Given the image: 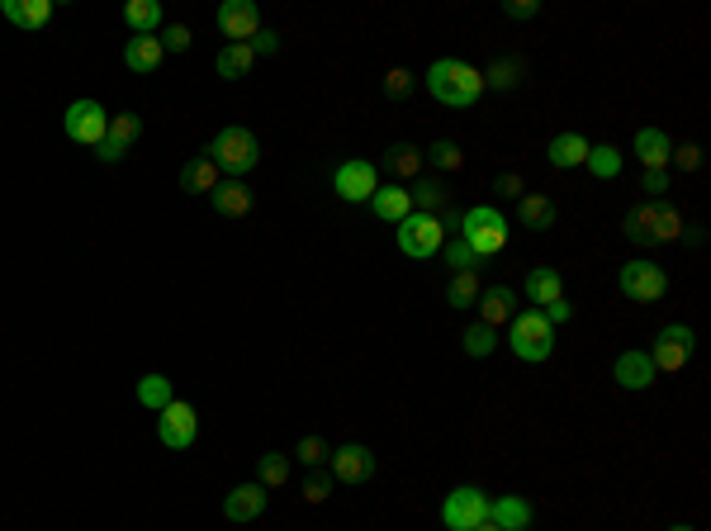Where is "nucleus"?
<instances>
[{
	"label": "nucleus",
	"instance_id": "obj_45",
	"mask_svg": "<svg viewBox=\"0 0 711 531\" xmlns=\"http://www.w3.org/2000/svg\"><path fill=\"white\" fill-rule=\"evenodd\" d=\"M446 266H456V271H474V252H470V242L456 238L451 247H446Z\"/></svg>",
	"mask_w": 711,
	"mask_h": 531
},
{
	"label": "nucleus",
	"instance_id": "obj_48",
	"mask_svg": "<svg viewBox=\"0 0 711 531\" xmlns=\"http://www.w3.org/2000/svg\"><path fill=\"white\" fill-rule=\"evenodd\" d=\"M95 157H100V162H124L128 147H124V143H114L110 133H105V138H100V147H95Z\"/></svg>",
	"mask_w": 711,
	"mask_h": 531
},
{
	"label": "nucleus",
	"instance_id": "obj_22",
	"mask_svg": "<svg viewBox=\"0 0 711 531\" xmlns=\"http://www.w3.org/2000/svg\"><path fill=\"white\" fill-rule=\"evenodd\" d=\"M370 209H375V219L403 223L408 214H413V195H408L403 185H380V190L370 195Z\"/></svg>",
	"mask_w": 711,
	"mask_h": 531
},
{
	"label": "nucleus",
	"instance_id": "obj_21",
	"mask_svg": "<svg viewBox=\"0 0 711 531\" xmlns=\"http://www.w3.org/2000/svg\"><path fill=\"white\" fill-rule=\"evenodd\" d=\"M527 299H531V309H546V304H555V299H565V280H560V271H555V266H536V271H527Z\"/></svg>",
	"mask_w": 711,
	"mask_h": 531
},
{
	"label": "nucleus",
	"instance_id": "obj_41",
	"mask_svg": "<svg viewBox=\"0 0 711 531\" xmlns=\"http://www.w3.org/2000/svg\"><path fill=\"white\" fill-rule=\"evenodd\" d=\"M332 451H328V441L323 437H304L299 446H294V460H304V465H323Z\"/></svg>",
	"mask_w": 711,
	"mask_h": 531
},
{
	"label": "nucleus",
	"instance_id": "obj_20",
	"mask_svg": "<svg viewBox=\"0 0 711 531\" xmlns=\"http://www.w3.org/2000/svg\"><path fill=\"white\" fill-rule=\"evenodd\" d=\"M209 204L219 209L223 219H242V214H252V190H247L242 181H228V176H223V181L214 185Z\"/></svg>",
	"mask_w": 711,
	"mask_h": 531
},
{
	"label": "nucleus",
	"instance_id": "obj_26",
	"mask_svg": "<svg viewBox=\"0 0 711 531\" xmlns=\"http://www.w3.org/2000/svg\"><path fill=\"white\" fill-rule=\"evenodd\" d=\"M422 147H413V143H394L389 152H384V171L394 176V181H418V171H422Z\"/></svg>",
	"mask_w": 711,
	"mask_h": 531
},
{
	"label": "nucleus",
	"instance_id": "obj_15",
	"mask_svg": "<svg viewBox=\"0 0 711 531\" xmlns=\"http://www.w3.org/2000/svg\"><path fill=\"white\" fill-rule=\"evenodd\" d=\"M655 361H650V351H621L617 366H612V380L621 389H650L655 385Z\"/></svg>",
	"mask_w": 711,
	"mask_h": 531
},
{
	"label": "nucleus",
	"instance_id": "obj_50",
	"mask_svg": "<svg viewBox=\"0 0 711 531\" xmlns=\"http://www.w3.org/2000/svg\"><path fill=\"white\" fill-rule=\"evenodd\" d=\"M247 48H252V53H275V48H280V34H275V29H256Z\"/></svg>",
	"mask_w": 711,
	"mask_h": 531
},
{
	"label": "nucleus",
	"instance_id": "obj_34",
	"mask_svg": "<svg viewBox=\"0 0 711 531\" xmlns=\"http://www.w3.org/2000/svg\"><path fill=\"white\" fill-rule=\"evenodd\" d=\"M171 399H176V389H171V380H166V375H157V370H152V375H143V380H138V403H143V408L162 413Z\"/></svg>",
	"mask_w": 711,
	"mask_h": 531
},
{
	"label": "nucleus",
	"instance_id": "obj_52",
	"mask_svg": "<svg viewBox=\"0 0 711 531\" xmlns=\"http://www.w3.org/2000/svg\"><path fill=\"white\" fill-rule=\"evenodd\" d=\"M508 15L512 19H531V15H541V5H536V0H508Z\"/></svg>",
	"mask_w": 711,
	"mask_h": 531
},
{
	"label": "nucleus",
	"instance_id": "obj_5",
	"mask_svg": "<svg viewBox=\"0 0 711 531\" xmlns=\"http://www.w3.org/2000/svg\"><path fill=\"white\" fill-rule=\"evenodd\" d=\"M441 242H446V223H441V214H408V219L399 223V252L403 257H437L441 252Z\"/></svg>",
	"mask_w": 711,
	"mask_h": 531
},
{
	"label": "nucleus",
	"instance_id": "obj_3",
	"mask_svg": "<svg viewBox=\"0 0 711 531\" xmlns=\"http://www.w3.org/2000/svg\"><path fill=\"white\" fill-rule=\"evenodd\" d=\"M460 238L470 242L474 261H489L508 247V219H503L498 209H489V204H479V209H470V214L460 219Z\"/></svg>",
	"mask_w": 711,
	"mask_h": 531
},
{
	"label": "nucleus",
	"instance_id": "obj_44",
	"mask_svg": "<svg viewBox=\"0 0 711 531\" xmlns=\"http://www.w3.org/2000/svg\"><path fill=\"white\" fill-rule=\"evenodd\" d=\"M157 38H162L166 53H185V48H190V29H185V24H166Z\"/></svg>",
	"mask_w": 711,
	"mask_h": 531
},
{
	"label": "nucleus",
	"instance_id": "obj_24",
	"mask_svg": "<svg viewBox=\"0 0 711 531\" xmlns=\"http://www.w3.org/2000/svg\"><path fill=\"white\" fill-rule=\"evenodd\" d=\"M489 522L503 531H527L531 527V503L527 498H493L489 503Z\"/></svg>",
	"mask_w": 711,
	"mask_h": 531
},
{
	"label": "nucleus",
	"instance_id": "obj_2",
	"mask_svg": "<svg viewBox=\"0 0 711 531\" xmlns=\"http://www.w3.org/2000/svg\"><path fill=\"white\" fill-rule=\"evenodd\" d=\"M204 152L214 157V166H219L228 181L247 176V171L261 162V143H256L252 129H223V133H214V143L204 147Z\"/></svg>",
	"mask_w": 711,
	"mask_h": 531
},
{
	"label": "nucleus",
	"instance_id": "obj_37",
	"mask_svg": "<svg viewBox=\"0 0 711 531\" xmlns=\"http://www.w3.org/2000/svg\"><path fill=\"white\" fill-rule=\"evenodd\" d=\"M650 223H655V204H631V214H626V238L636 242V247H650Z\"/></svg>",
	"mask_w": 711,
	"mask_h": 531
},
{
	"label": "nucleus",
	"instance_id": "obj_32",
	"mask_svg": "<svg viewBox=\"0 0 711 531\" xmlns=\"http://www.w3.org/2000/svg\"><path fill=\"white\" fill-rule=\"evenodd\" d=\"M256 484L261 489H285L290 484V456L285 451H266L256 460Z\"/></svg>",
	"mask_w": 711,
	"mask_h": 531
},
{
	"label": "nucleus",
	"instance_id": "obj_46",
	"mask_svg": "<svg viewBox=\"0 0 711 531\" xmlns=\"http://www.w3.org/2000/svg\"><path fill=\"white\" fill-rule=\"evenodd\" d=\"M669 162H674L678 171H697V166H702V147H697V143L674 147V157H669Z\"/></svg>",
	"mask_w": 711,
	"mask_h": 531
},
{
	"label": "nucleus",
	"instance_id": "obj_11",
	"mask_svg": "<svg viewBox=\"0 0 711 531\" xmlns=\"http://www.w3.org/2000/svg\"><path fill=\"white\" fill-rule=\"evenodd\" d=\"M157 437H162V446H171V451L195 446V437H200V413H195L190 403L171 399L162 413H157Z\"/></svg>",
	"mask_w": 711,
	"mask_h": 531
},
{
	"label": "nucleus",
	"instance_id": "obj_29",
	"mask_svg": "<svg viewBox=\"0 0 711 531\" xmlns=\"http://www.w3.org/2000/svg\"><path fill=\"white\" fill-rule=\"evenodd\" d=\"M124 24L133 34H162V5H157V0H128Z\"/></svg>",
	"mask_w": 711,
	"mask_h": 531
},
{
	"label": "nucleus",
	"instance_id": "obj_13",
	"mask_svg": "<svg viewBox=\"0 0 711 531\" xmlns=\"http://www.w3.org/2000/svg\"><path fill=\"white\" fill-rule=\"evenodd\" d=\"M256 29H261V10L252 0H223L219 5V34L228 43H252Z\"/></svg>",
	"mask_w": 711,
	"mask_h": 531
},
{
	"label": "nucleus",
	"instance_id": "obj_16",
	"mask_svg": "<svg viewBox=\"0 0 711 531\" xmlns=\"http://www.w3.org/2000/svg\"><path fill=\"white\" fill-rule=\"evenodd\" d=\"M474 309H479V323H484V328H503V323H512V313H517V294L508 290V285H493V290H484L479 294V304H474Z\"/></svg>",
	"mask_w": 711,
	"mask_h": 531
},
{
	"label": "nucleus",
	"instance_id": "obj_27",
	"mask_svg": "<svg viewBox=\"0 0 711 531\" xmlns=\"http://www.w3.org/2000/svg\"><path fill=\"white\" fill-rule=\"evenodd\" d=\"M546 157H550V166H560V171H569V166H584L588 162V138H584V133H560V138H550Z\"/></svg>",
	"mask_w": 711,
	"mask_h": 531
},
{
	"label": "nucleus",
	"instance_id": "obj_53",
	"mask_svg": "<svg viewBox=\"0 0 711 531\" xmlns=\"http://www.w3.org/2000/svg\"><path fill=\"white\" fill-rule=\"evenodd\" d=\"M474 531H503V527H493V522H484V527H474Z\"/></svg>",
	"mask_w": 711,
	"mask_h": 531
},
{
	"label": "nucleus",
	"instance_id": "obj_8",
	"mask_svg": "<svg viewBox=\"0 0 711 531\" xmlns=\"http://www.w3.org/2000/svg\"><path fill=\"white\" fill-rule=\"evenodd\" d=\"M664 290H669V275H664V266L659 261H626L621 266V294L626 299H636V304H655V299H664Z\"/></svg>",
	"mask_w": 711,
	"mask_h": 531
},
{
	"label": "nucleus",
	"instance_id": "obj_33",
	"mask_svg": "<svg viewBox=\"0 0 711 531\" xmlns=\"http://www.w3.org/2000/svg\"><path fill=\"white\" fill-rule=\"evenodd\" d=\"M683 238V209L674 204H655V223H650V242H678Z\"/></svg>",
	"mask_w": 711,
	"mask_h": 531
},
{
	"label": "nucleus",
	"instance_id": "obj_4",
	"mask_svg": "<svg viewBox=\"0 0 711 531\" xmlns=\"http://www.w3.org/2000/svg\"><path fill=\"white\" fill-rule=\"evenodd\" d=\"M508 342L512 351L522 356V361H546L550 351H555V328H550L546 318H541V309H527V313H512L508 323Z\"/></svg>",
	"mask_w": 711,
	"mask_h": 531
},
{
	"label": "nucleus",
	"instance_id": "obj_36",
	"mask_svg": "<svg viewBox=\"0 0 711 531\" xmlns=\"http://www.w3.org/2000/svg\"><path fill=\"white\" fill-rule=\"evenodd\" d=\"M588 171L598 176V181H612V176H621V152L612 143H602V147H588Z\"/></svg>",
	"mask_w": 711,
	"mask_h": 531
},
{
	"label": "nucleus",
	"instance_id": "obj_31",
	"mask_svg": "<svg viewBox=\"0 0 711 531\" xmlns=\"http://www.w3.org/2000/svg\"><path fill=\"white\" fill-rule=\"evenodd\" d=\"M522 76H527V62H522V57H493V67L484 72V86H493V91H517Z\"/></svg>",
	"mask_w": 711,
	"mask_h": 531
},
{
	"label": "nucleus",
	"instance_id": "obj_9",
	"mask_svg": "<svg viewBox=\"0 0 711 531\" xmlns=\"http://www.w3.org/2000/svg\"><path fill=\"white\" fill-rule=\"evenodd\" d=\"M693 351H697L693 328H683V323H669V328L655 337V347H650V361H655V370H664V375H678V370L693 361Z\"/></svg>",
	"mask_w": 711,
	"mask_h": 531
},
{
	"label": "nucleus",
	"instance_id": "obj_54",
	"mask_svg": "<svg viewBox=\"0 0 711 531\" xmlns=\"http://www.w3.org/2000/svg\"><path fill=\"white\" fill-rule=\"evenodd\" d=\"M669 531H693V527H669Z\"/></svg>",
	"mask_w": 711,
	"mask_h": 531
},
{
	"label": "nucleus",
	"instance_id": "obj_10",
	"mask_svg": "<svg viewBox=\"0 0 711 531\" xmlns=\"http://www.w3.org/2000/svg\"><path fill=\"white\" fill-rule=\"evenodd\" d=\"M332 190L347 204H370V195L380 190V171H375V162H365V157H351V162H342L332 171Z\"/></svg>",
	"mask_w": 711,
	"mask_h": 531
},
{
	"label": "nucleus",
	"instance_id": "obj_1",
	"mask_svg": "<svg viewBox=\"0 0 711 531\" xmlns=\"http://www.w3.org/2000/svg\"><path fill=\"white\" fill-rule=\"evenodd\" d=\"M427 91H432V100L451 105V110H470L474 100L484 95V72L470 67V62H460V57H441L427 72Z\"/></svg>",
	"mask_w": 711,
	"mask_h": 531
},
{
	"label": "nucleus",
	"instance_id": "obj_43",
	"mask_svg": "<svg viewBox=\"0 0 711 531\" xmlns=\"http://www.w3.org/2000/svg\"><path fill=\"white\" fill-rule=\"evenodd\" d=\"M332 484H337L332 475H313V479H304V503H313V508H318V503H328V498H332Z\"/></svg>",
	"mask_w": 711,
	"mask_h": 531
},
{
	"label": "nucleus",
	"instance_id": "obj_40",
	"mask_svg": "<svg viewBox=\"0 0 711 531\" xmlns=\"http://www.w3.org/2000/svg\"><path fill=\"white\" fill-rule=\"evenodd\" d=\"M493 342H498V332L484 328V323H474V328L465 332V351H470V356H489Z\"/></svg>",
	"mask_w": 711,
	"mask_h": 531
},
{
	"label": "nucleus",
	"instance_id": "obj_38",
	"mask_svg": "<svg viewBox=\"0 0 711 531\" xmlns=\"http://www.w3.org/2000/svg\"><path fill=\"white\" fill-rule=\"evenodd\" d=\"M427 162L437 166V171H460L465 166V152H460V143H451V138H441V143H432L427 152H422Z\"/></svg>",
	"mask_w": 711,
	"mask_h": 531
},
{
	"label": "nucleus",
	"instance_id": "obj_25",
	"mask_svg": "<svg viewBox=\"0 0 711 531\" xmlns=\"http://www.w3.org/2000/svg\"><path fill=\"white\" fill-rule=\"evenodd\" d=\"M517 219L527 223L531 233H546V228H555L560 209H555L550 195H522V200H517Z\"/></svg>",
	"mask_w": 711,
	"mask_h": 531
},
{
	"label": "nucleus",
	"instance_id": "obj_42",
	"mask_svg": "<svg viewBox=\"0 0 711 531\" xmlns=\"http://www.w3.org/2000/svg\"><path fill=\"white\" fill-rule=\"evenodd\" d=\"M413 81H418V76L408 72V67H394V72L384 76V95H389V100H403V95L413 91Z\"/></svg>",
	"mask_w": 711,
	"mask_h": 531
},
{
	"label": "nucleus",
	"instance_id": "obj_6",
	"mask_svg": "<svg viewBox=\"0 0 711 531\" xmlns=\"http://www.w3.org/2000/svg\"><path fill=\"white\" fill-rule=\"evenodd\" d=\"M489 503H493V498L484 494V489L460 484V489H451V494H446L441 522H446V531H474V527H484V522H489Z\"/></svg>",
	"mask_w": 711,
	"mask_h": 531
},
{
	"label": "nucleus",
	"instance_id": "obj_35",
	"mask_svg": "<svg viewBox=\"0 0 711 531\" xmlns=\"http://www.w3.org/2000/svg\"><path fill=\"white\" fill-rule=\"evenodd\" d=\"M408 195H413L418 214H446V185L441 181H422L418 176V190H408Z\"/></svg>",
	"mask_w": 711,
	"mask_h": 531
},
{
	"label": "nucleus",
	"instance_id": "obj_7",
	"mask_svg": "<svg viewBox=\"0 0 711 531\" xmlns=\"http://www.w3.org/2000/svg\"><path fill=\"white\" fill-rule=\"evenodd\" d=\"M67 138L81 147H100V138L110 133V110L100 100H72L67 105V119H62Z\"/></svg>",
	"mask_w": 711,
	"mask_h": 531
},
{
	"label": "nucleus",
	"instance_id": "obj_47",
	"mask_svg": "<svg viewBox=\"0 0 711 531\" xmlns=\"http://www.w3.org/2000/svg\"><path fill=\"white\" fill-rule=\"evenodd\" d=\"M541 318H546L550 328H560V323H569V318H574V304H569V299H555V304H546V309H541Z\"/></svg>",
	"mask_w": 711,
	"mask_h": 531
},
{
	"label": "nucleus",
	"instance_id": "obj_18",
	"mask_svg": "<svg viewBox=\"0 0 711 531\" xmlns=\"http://www.w3.org/2000/svg\"><path fill=\"white\" fill-rule=\"evenodd\" d=\"M669 157H674V143H669V133L664 129H640L636 133V162L645 166V171H664Z\"/></svg>",
	"mask_w": 711,
	"mask_h": 531
},
{
	"label": "nucleus",
	"instance_id": "obj_30",
	"mask_svg": "<svg viewBox=\"0 0 711 531\" xmlns=\"http://www.w3.org/2000/svg\"><path fill=\"white\" fill-rule=\"evenodd\" d=\"M256 53L247 48V43H223L219 57H214V67H219V76H228V81H242V76L252 72Z\"/></svg>",
	"mask_w": 711,
	"mask_h": 531
},
{
	"label": "nucleus",
	"instance_id": "obj_23",
	"mask_svg": "<svg viewBox=\"0 0 711 531\" xmlns=\"http://www.w3.org/2000/svg\"><path fill=\"white\" fill-rule=\"evenodd\" d=\"M0 10L19 29H43L53 19V0H0Z\"/></svg>",
	"mask_w": 711,
	"mask_h": 531
},
{
	"label": "nucleus",
	"instance_id": "obj_12",
	"mask_svg": "<svg viewBox=\"0 0 711 531\" xmlns=\"http://www.w3.org/2000/svg\"><path fill=\"white\" fill-rule=\"evenodd\" d=\"M332 479L337 484H370L375 479V451L351 441V446H337L332 451Z\"/></svg>",
	"mask_w": 711,
	"mask_h": 531
},
{
	"label": "nucleus",
	"instance_id": "obj_19",
	"mask_svg": "<svg viewBox=\"0 0 711 531\" xmlns=\"http://www.w3.org/2000/svg\"><path fill=\"white\" fill-rule=\"evenodd\" d=\"M219 181H223V171L214 166L209 152H200V157H190V162L181 166V190H190V195H214Z\"/></svg>",
	"mask_w": 711,
	"mask_h": 531
},
{
	"label": "nucleus",
	"instance_id": "obj_39",
	"mask_svg": "<svg viewBox=\"0 0 711 531\" xmlns=\"http://www.w3.org/2000/svg\"><path fill=\"white\" fill-rule=\"evenodd\" d=\"M110 138L133 147L138 138H143V119H138V114H110Z\"/></svg>",
	"mask_w": 711,
	"mask_h": 531
},
{
	"label": "nucleus",
	"instance_id": "obj_51",
	"mask_svg": "<svg viewBox=\"0 0 711 531\" xmlns=\"http://www.w3.org/2000/svg\"><path fill=\"white\" fill-rule=\"evenodd\" d=\"M498 195H508V200H522V176H517V171L498 176Z\"/></svg>",
	"mask_w": 711,
	"mask_h": 531
},
{
	"label": "nucleus",
	"instance_id": "obj_28",
	"mask_svg": "<svg viewBox=\"0 0 711 531\" xmlns=\"http://www.w3.org/2000/svg\"><path fill=\"white\" fill-rule=\"evenodd\" d=\"M479 294H484L479 266H474V271H456V275H451V285H446V299H451V309H474V304H479Z\"/></svg>",
	"mask_w": 711,
	"mask_h": 531
},
{
	"label": "nucleus",
	"instance_id": "obj_49",
	"mask_svg": "<svg viewBox=\"0 0 711 531\" xmlns=\"http://www.w3.org/2000/svg\"><path fill=\"white\" fill-rule=\"evenodd\" d=\"M640 190H645L650 200H659V195L669 190V171H645V181H640Z\"/></svg>",
	"mask_w": 711,
	"mask_h": 531
},
{
	"label": "nucleus",
	"instance_id": "obj_14",
	"mask_svg": "<svg viewBox=\"0 0 711 531\" xmlns=\"http://www.w3.org/2000/svg\"><path fill=\"white\" fill-rule=\"evenodd\" d=\"M162 62H166V48H162V38H157V34H133L124 43V67H128V72L152 76Z\"/></svg>",
	"mask_w": 711,
	"mask_h": 531
},
{
	"label": "nucleus",
	"instance_id": "obj_17",
	"mask_svg": "<svg viewBox=\"0 0 711 531\" xmlns=\"http://www.w3.org/2000/svg\"><path fill=\"white\" fill-rule=\"evenodd\" d=\"M266 513V489L261 484H237L233 494L223 498V517L228 522H256Z\"/></svg>",
	"mask_w": 711,
	"mask_h": 531
}]
</instances>
